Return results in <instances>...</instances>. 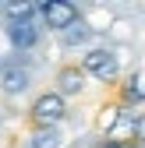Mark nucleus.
<instances>
[{
    "label": "nucleus",
    "mask_w": 145,
    "mask_h": 148,
    "mask_svg": "<svg viewBox=\"0 0 145 148\" xmlns=\"http://www.w3.org/2000/svg\"><path fill=\"white\" fill-rule=\"evenodd\" d=\"M64 113H67V106H64V95H60V92H46V95H39V99H35V106H32L35 123H43V127L60 123Z\"/></svg>",
    "instance_id": "f03ea898"
},
{
    "label": "nucleus",
    "mask_w": 145,
    "mask_h": 148,
    "mask_svg": "<svg viewBox=\"0 0 145 148\" xmlns=\"http://www.w3.org/2000/svg\"><path fill=\"white\" fill-rule=\"evenodd\" d=\"M39 14H43L46 28H60V32H64L67 25L78 21V7L67 4V0H46V4L39 7Z\"/></svg>",
    "instance_id": "7ed1b4c3"
},
{
    "label": "nucleus",
    "mask_w": 145,
    "mask_h": 148,
    "mask_svg": "<svg viewBox=\"0 0 145 148\" xmlns=\"http://www.w3.org/2000/svg\"><path fill=\"white\" fill-rule=\"evenodd\" d=\"M0 88H4L7 95H21V92L28 88V71L21 64H7L4 71H0Z\"/></svg>",
    "instance_id": "39448f33"
},
{
    "label": "nucleus",
    "mask_w": 145,
    "mask_h": 148,
    "mask_svg": "<svg viewBox=\"0 0 145 148\" xmlns=\"http://www.w3.org/2000/svg\"><path fill=\"white\" fill-rule=\"evenodd\" d=\"M7 39L14 49H32L39 42V25L35 21H14V25H7Z\"/></svg>",
    "instance_id": "20e7f679"
},
{
    "label": "nucleus",
    "mask_w": 145,
    "mask_h": 148,
    "mask_svg": "<svg viewBox=\"0 0 145 148\" xmlns=\"http://www.w3.org/2000/svg\"><path fill=\"white\" fill-rule=\"evenodd\" d=\"M117 71H120V64H117V57L110 49H88L85 60H81V74H92L99 81H113Z\"/></svg>",
    "instance_id": "f257e3e1"
},
{
    "label": "nucleus",
    "mask_w": 145,
    "mask_h": 148,
    "mask_svg": "<svg viewBox=\"0 0 145 148\" xmlns=\"http://www.w3.org/2000/svg\"><path fill=\"white\" fill-rule=\"evenodd\" d=\"M88 35H92V28L85 21H75L64 28V46H81V42H88Z\"/></svg>",
    "instance_id": "6e6552de"
},
{
    "label": "nucleus",
    "mask_w": 145,
    "mask_h": 148,
    "mask_svg": "<svg viewBox=\"0 0 145 148\" xmlns=\"http://www.w3.org/2000/svg\"><path fill=\"white\" fill-rule=\"evenodd\" d=\"M124 99L128 102H145V78L142 74H135V78L124 85Z\"/></svg>",
    "instance_id": "1a4fd4ad"
},
{
    "label": "nucleus",
    "mask_w": 145,
    "mask_h": 148,
    "mask_svg": "<svg viewBox=\"0 0 145 148\" xmlns=\"http://www.w3.org/2000/svg\"><path fill=\"white\" fill-rule=\"evenodd\" d=\"M131 134H135V141H142V145H145V116H138V120H135Z\"/></svg>",
    "instance_id": "9b49d317"
},
{
    "label": "nucleus",
    "mask_w": 145,
    "mask_h": 148,
    "mask_svg": "<svg viewBox=\"0 0 145 148\" xmlns=\"http://www.w3.org/2000/svg\"><path fill=\"white\" fill-rule=\"evenodd\" d=\"M85 88V74L78 67H64L60 71V92H67V95H75V92Z\"/></svg>",
    "instance_id": "423d86ee"
},
{
    "label": "nucleus",
    "mask_w": 145,
    "mask_h": 148,
    "mask_svg": "<svg viewBox=\"0 0 145 148\" xmlns=\"http://www.w3.org/2000/svg\"><path fill=\"white\" fill-rule=\"evenodd\" d=\"M32 14H35V7H32V4H11V7H7L11 25H14V21H32Z\"/></svg>",
    "instance_id": "9d476101"
},
{
    "label": "nucleus",
    "mask_w": 145,
    "mask_h": 148,
    "mask_svg": "<svg viewBox=\"0 0 145 148\" xmlns=\"http://www.w3.org/2000/svg\"><path fill=\"white\" fill-rule=\"evenodd\" d=\"M32 148H60V131L57 127H39L32 134Z\"/></svg>",
    "instance_id": "0eeeda50"
},
{
    "label": "nucleus",
    "mask_w": 145,
    "mask_h": 148,
    "mask_svg": "<svg viewBox=\"0 0 145 148\" xmlns=\"http://www.w3.org/2000/svg\"><path fill=\"white\" fill-rule=\"evenodd\" d=\"M110 148H142V145H110Z\"/></svg>",
    "instance_id": "f8f14e48"
}]
</instances>
